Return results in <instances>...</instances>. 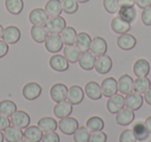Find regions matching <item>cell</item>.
<instances>
[{
  "instance_id": "cell-19",
  "label": "cell",
  "mask_w": 151,
  "mask_h": 142,
  "mask_svg": "<svg viewBox=\"0 0 151 142\" xmlns=\"http://www.w3.org/2000/svg\"><path fill=\"white\" fill-rule=\"evenodd\" d=\"M134 74L137 78L147 77L150 73V63L144 58H140L134 63Z\"/></svg>"
},
{
  "instance_id": "cell-20",
  "label": "cell",
  "mask_w": 151,
  "mask_h": 142,
  "mask_svg": "<svg viewBox=\"0 0 151 142\" xmlns=\"http://www.w3.org/2000/svg\"><path fill=\"white\" fill-rule=\"evenodd\" d=\"M85 94L88 96L90 100L97 101L101 100L103 96V92H101V88L97 82L95 81H89L85 86Z\"/></svg>"
},
{
  "instance_id": "cell-11",
  "label": "cell",
  "mask_w": 151,
  "mask_h": 142,
  "mask_svg": "<svg viewBox=\"0 0 151 142\" xmlns=\"http://www.w3.org/2000/svg\"><path fill=\"white\" fill-rule=\"evenodd\" d=\"M112 67H113L112 58L109 56V55L105 54V55H101V56H99L96 58L94 69L99 74L105 75V74L109 73V72L111 71Z\"/></svg>"
},
{
  "instance_id": "cell-35",
  "label": "cell",
  "mask_w": 151,
  "mask_h": 142,
  "mask_svg": "<svg viewBox=\"0 0 151 142\" xmlns=\"http://www.w3.org/2000/svg\"><path fill=\"white\" fill-rule=\"evenodd\" d=\"M151 87V81L149 78L142 77V78H137L134 80V90L139 93H145L149 88Z\"/></svg>"
},
{
  "instance_id": "cell-7",
  "label": "cell",
  "mask_w": 151,
  "mask_h": 142,
  "mask_svg": "<svg viewBox=\"0 0 151 142\" xmlns=\"http://www.w3.org/2000/svg\"><path fill=\"white\" fill-rule=\"evenodd\" d=\"M11 122L13 125L20 129H26L30 125V116L23 110H17L11 116Z\"/></svg>"
},
{
  "instance_id": "cell-3",
  "label": "cell",
  "mask_w": 151,
  "mask_h": 142,
  "mask_svg": "<svg viewBox=\"0 0 151 142\" xmlns=\"http://www.w3.org/2000/svg\"><path fill=\"white\" fill-rule=\"evenodd\" d=\"M45 47L50 53H58L63 48V41L58 33H51L45 41Z\"/></svg>"
},
{
  "instance_id": "cell-36",
  "label": "cell",
  "mask_w": 151,
  "mask_h": 142,
  "mask_svg": "<svg viewBox=\"0 0 151 142\" xmlns=\"http://www.w3.org/2000/svg\"><path fill=\"white\" fill-rule=\"evenodd\" d=\"M17 105L11 100H3L0 102V113L6 116H12L17 111Z\"/></svg>"
},
{
  "instance_id": "cell-43",
  "label": "cell",
  "mask_w": 151,
  "mask_h": 142,
  "mask_svg": "<svg viewBox=\"0 0 151 142\" xmlns=\"http://www.w3.org/2000/svg\"><path fill=\"white\" fill-rule=\"evenodd\" d=\"M89 142H107V134L104 133L103 131L92 132Z\"/></svg>"
},
{
  "instance_id": "cell-5",
  "label": "cell",
  "mask_w": 151,
  "mask_h": 142,
  "mask_svg": "<svg viewBox=\"0 0 151 142\" xmlns=\"http://www.w3.org/2000/svg\"><path fill=\"white\" fill-rule=\"evenodd\" d=\"M124 102H125L126 108L130 109L132 111H137L143 106V102H144V98L142 94L136 91H132L129 93L125 94L124 98Z\"/></svg>"
},
{
  "instance_id": "cell-25",
  "label": "cell",
  "mask_w": 151,
  "mask_h": 142,
  "mask_svg": "<svg viewBox=\"0 0 151 142\" xmlns=\"http://www.w3.org/2000/svg\"><path fill=\"white\" fill-rule=\"evenodd\" d=\"M95 61L96 58L91 52H82L81 56L79 58V64H80L81 69H83L84 71H91L92 69H94Z\"/></svg>"
},
{
  "instance_id": "cell-16",
  "label": "cell",
  "mask_w": 151,
  "mask_h": 142,
  "mask_svg": "<svg viewBox=\"0 0 151 142\" xmlns=\"http://www.w3.org/2000/svg\"><path fill=\"white\" fill-rule=\"evenodd\" d=\"M49 19V15L42 9H34L29 14V21L32 25H45Z\"/></svg>"
},
{
  "instance_id": "cell-27",
  "label": "cell",
  "mask_w": 151,
  "mask_h": 142,
  "mask_svg": "<svg viewBox=\"0 0 151 142\" xmlns=\"http://www.w3.org/2000/svg\"><path fill=\"white\" fill-rule=\"evenodd\" d=\"M81 51L75 45H65L63 49V55L67 59V61L70 63H76L79 61V58L81 56Z\"/></svg>"
},
{
  "instance_id": "cell-6",
  "label": "cell",
  "mask_w": 151,
  "mask_h": 142,
  "mask_svg": "<svg viewBox=\"0 0 151 142\" xmlns=\"http://www.w3.org/2000/svg\"><path fill=\"white\" fill-rule=\"evenodd\" d=\"M67 93H68V88L63 83H56L51 87L50 96L54 102L59 103L65 101L67 99Z\"/></svg>"
},
{
  "instance_id": "cell-30",
  "label": "cell",
  "mask_w": 151,
  "mask_h": 142,
  "mask_svg": "<svg viewBox=\"0 0 151 142\" xmlns=\"http://www.w3.org/2000/svg\"><path fill=\"white\" fill-rule=\"evenodd\" d=\"M37 125L42 132H51V131H56L58 128V122L55 120L53 117H42L38 120Z\"/></svg>"
},
{
  "instance_id": "cell-32",
  "label": "cell",
  "mask_w": 151,
  "mask_h": 142,
  "mask_svg": "<svg viewBox=\"0 0 151 142\" xmlns=\"http://www.w3.org/2000/svg\"><path fill=\"white\" fill-rule=\"evenodd\" d=\"M132 130L134 131V136H136L137 140H139V141H144V140L148 139L149 135H150L145 123L142 122V121H138V122L134 123V128Z\"/></svg>"
},
{
  "instance_id": "cell-2",
  "label": "cell",
  "mask_w": 151,
  "mask_h": 142,
  "mask_svg": "<svg viewBox=\"0 0 151 142\" xmlns=\"http://www.w3.org/2000/svg\"><path fill=\"white\" fill-rule=\"evenodd\" d=\"M59 130L65 135H73L79 128V121L73 117H64L59 120L58 123Z\"/></svg>"
},
{
  "instance_id": "cell-48",
  "label": "cell",
  "mask_w": 151,
  "mask_h": 142,
  "mask_svg": "<svg viewBox=\"0 0 151 142\" xmlns=\"http://www.w3.org/2000/svg\"><path fill=\"white\" fill-rule=\"evenodd\" d=\"M120 7H134L136 4V0H119Z\"/></svg>"
},
{
  "instance_id": "cell-1",
  "label": "cell",
  "mask_w": 151,
  "mask_h": 142,
  "mask_svg": "<svg viewBox=\"0 0 151 142\" xmlns=\"http://www.w3.org/2000/svg\"><path fill=\"white\" fill-rule=\"evenodd\" d=\"M46 28L50 33H61L63 29L66 27V21L63 17L61 16H57V17H50L48 19L47 23L45 24Z\"/></svg>"
},
{
  "instance_id": "cell-10",
  "label": "cell",
  "mask_w": 151,
  "mask_h": 142,
  "mask_svg": "<svg viewBox=\"0 0 151 142\" xmlns=\"http://www.w3.org/2000/svg\"><path fill=\"white\" fill-rule=\"evenodd\" d=\"M90 52L92 53L94 56H101L105 55L108 51V44L106 42L105 38H103L101 36H95L94 38H92L90 45Z\"/></svg>"
},
{
  "instance_id": "cell-9",
  "label": "cell",
  "mask_w": 151,
  "mask_h": 142,
  "mask_svg": "<svg viewBox=\"0 0 151 142\" xmlns=\"http://www.w3.org/2000/svg\"><path fill=\"white\" fill-rule=\"evenodd\" d=\"M49 64H50L51 69L54 70L55 72H59V73L67 71L69 67V62L67 61V59L64 57V55L60 54L53 55L49 60Z\"/></svg>"
},
{
  "instance_id": "cell-53",
  "label": "cell",
  "mask_w": 151,
  "mask_h": 142,
  "mask_svg": "<svg viewBox=\"0 0 151 142\" xmlns=\"http://www.w3.org/2000/svg\"><path fill=\"white\" fill-rule=\"evenodd\" d=\"M77 1H78V3H86L88 1H90V0H77Z\"/></svg>"
},
{
  "instance_id": "cell-45",
  "label": "cell",
  "mask_w": 151,
  "mask_h": 142,
  "mask_svg": "<svg viewBox=\"0 0 151 142\" xmlns=\"http://www.w3.org/2000/svg\"><path fill=\"white\" fill-rule=\"evenodd\" d=\"M11 119L9 118V116L0 113V131H4L6 128L11 125Z\"/></svg>"
},
{
  "instance_id": "cell-22",
  "label": "cell",
  "mask_w": 151,
  "mask_h": 142,
  "mask_svg": "<svg viewBox=\"0 0 151 142\" xmlns=\"http://www.w3.org/2000/svg\"><path fill=\"white\" fill-rule=\"evenodd\" d=\"M118 91L121 94H127L134 91V79L125 74L118 79Z\"/></svg>"
},
{
  "instance_id": "cell-17",
  "label": "cell",
  "mask_w": 151,
  "mask_h": 142,
  "mask_svg": "<svg viewBox=\"0 0 151 142\" xmlns=\"http://www.w3.org/2000/svg\"><path fill=\"white\" fill-rule=\"evenodd\" d=\"M73 113V104L68 101H62L55 105L54 107V114L58 118H64Z\"/></svg>"
},
{
  "instance_id": "cell-50",
  "label": "cell",
  "mask_w": 151,
  "mask_h": 142,
  "mask_svg": "<svg viewBox=\"0 0 151 142\" xmlns=\"http://www.w3.org/2000/svg\"><path fill=\"white\" fill-rule=\"evenodd\" d=\"M145 125H146L147 130L149 131V133L151 134V116H148L146 118V120H145Z\"/></svg>"
},
{
  "instance_id": "cell-26",
  "label": "cell",
  "mask_w": 151,
  "mask_h": 142,
  "mask_svg": "<svg viewBox=\"0 0 151 142\" xmlns=\"http://www.w3.org/2000/svg\"><path fill=\"white\" fill-rule=\"evenodd\" d=\"M111 28L115 33L117 34H123L127 33L130 29V23L122 19L121 17H115L111 22Z\"/></svg>"
},
{
  "instance_id": "cell-12",
  "label": "cell",
  "mask_w": 151,
  "mask_h": 142,
  "mask_svg": "<svg viewBox=\"0 0 151 142\" xmlns=\"http://www.w3.org/2000/svg\"><path fill=\"white\" fill-rule=\"evenodd\" d=\"M21 38V30L17 27V26H7L4 28L2 34V40L4 41L6 44L14 45L18 43Z\"/></svg>"
},
{
  "instance_id": "cell-34",
  "label": "cell",
  "mask_w": 151,
  "mask_h": 142,
  "mask_svg": "<svg viewBox=\"0 0 151 142\" xmlns=\"http://www.w3.org/2000/svg\"><path fill=\"white\" fill-rule=\"evenodd\" d=\"M5 7L12 15H20L24 9L23 0H5Z\"/></svg>"
},
{
  "instance_id": "cell-55",
  "label": "cell",
  "mask_w": 151,
  "mask_h": 142,
  "mask_svg": "<svg viewBox=\"0 0 151 142\" xmlns=\"http://www.w3.org/2000/svg\"><path fill=\"white\" fill-rule=\"evenodd\" d=\"M141 142H142V141H141Z\"/></svg>"
},
{
  "instance_id": "cell-29",
  "label": "cell",
  "mask_w": 151,
  "mask_h": 142,
  "mask_svg": "<svg viewBox=\"0 0 151 142\" xmlns=\"http://www.w3.org/2000/svg\"><path fill=\"white\" fill-rule=\"evenodd\" d=\"M91 38L86 32H80L77 34L76 38V46L80 49L81 52H87L90 49L91 45Z\"/></svg>"
},
{
  "instance_id": "cell-54",
  "label": "cell",
  "mask_w": 151,
  "mask_h": 142,
  "mask_svg": "<svg viewBox=\"0 0 151 142\" xmlns=\"http://www.w3.org/2000/svg\"><path fill=\"white\" fill-rule=\"evenodd\" d=\"M19 142H29L28 140H26V139H22L21 141H19Z\"/></svg>"
},
{
  "instance_id": "cell-15",
  "label": "cell",
  "mask_w": 151,
  "mask_h": 142,
  "mask_svg": "<svg viewBox=\"0 0 151 142\" xmlns=\"http://www.w3.org/2000/svg\"><path fill=\"white\" fill-rule=\"evenodd\" d=\"M137 45V38L132 34L129 33H123L120 34L119 38H117V46L121 50L129 51L134 49Z\"/></svg>"
},
{
  "instance_id": "cell-8",
  "label": "cell",
  "mask_w": 151,
  "mask_h": 142,
  "mask_svg": "<svg viewBox=\"0 0 151 142\" xmlns=\"http://www.w3.org/2000/svg\"><path fill=\"white\" fill-rule=\"evenodd\" d=\"M124 106H125V102H124V96L122 94L116 93L108 98L107 109L112 114H116L117 112H119L121 109L124 108Z\"/></svg>"
},
{
  "instance_id": "cell-33",
  "label": "cell",
  "mask_w": 151,
  "mask_h": 142,
  "mask_svg": "<svg viewBox=\"0 0 151 142\" xmlns=\"http://www.w3.org/2000/svg\"><path fill=\"white\" fill-rule=\"evenodd\" d=\"M118 15L128 23H132L137 19V11L134 7H120Z\"/></svg>"
},
{
  "instance_id": "cell-28",
  "label": "cell",
  "mask_w": 151,
  "mask_h": 142,
  "mask_svg": "<svg viewBox=\"0 0 151 142\" xmlns=\"http://www.w3.org/2000/svg\"><path fill=\"white\" fill-rule=\"evenodd\" d=\"M45 11L49 17H57L62 13V4L61 0H48L45 5Z\"/></svg>"
},
{
  "instance_id": "cell-39",
  "label": "cell",
  "mask_w": 151,
  "mask_h": 142,
  "mask_svg": "<svg viewBox=\"0 0 151 142\" xmlns=\"http://www.w3.org/2000/svg\"><path fill=\"white\" fill-rule=\"evenodd\" d=\"M62 11L67 15H73L79 9V3L77 0H61Z\"/></svg>"
},
{
  "instance_id": "cell-18",
  "label": "cell",
  "mask_w": 151,
  "mask_h": 142,
  "mask_svg": "<svg viewBox=\"0 0 151 142\" xmlns=\"http://www.w3.org/2000/svg\"><path fill=\"white\" fill-rule=\"evenodd\" d=\"M32 40L38 44H42L49 36V31L44 25H33L30 29Z\"/></svg>"
},
{
  "instance_id": "cell-4",
  "label": "cell",
  "mask_w": 151,
  "mask_h": 142,
  "mask_svg": "<svg viewBox=\"0 0 151 142\" xmlns=\"http://www.w3.org/2000/svg\"><path fill=\"white\" fill-rule=\"evenodd\" d=\"M42 88L40 84L36 83V82H29L23 87L22 93H23V96L26 100L34 101L37 98H40V94H42Z\"/></svg>"
},
{
  "instance_id": "cell-46",
  "label": "cell",
  "mask_w": 151,
  "mask_h": 142,
  "mask_svg": "<svg viewBox=\"0 0 151 142\" xmlns=\"http://www.w3.org/2000/svg\"><path fill=\"white\" fill-rule=\"evenodd\" d=\"M9 44L4 42V41L0 40V58H3L4 56H6V54L9 53Z\"/></svg>"
},
{
  "instance_id": "cell-44",
  "label": "cell",
  "mask_w": 151,
  "mask_h": 142,
  "mask_svg": "<svg viewBox=\"0 0 151 142\" xmlns=\"http://www.w3.org/2000/svg\"><path fill=\"white\" fill-rule=\"evenodd\" d=\"M141 19H142V23L145 26H151V7H148L143 9Z\"/></svg>"
},
{
  "instance_id": "cell-13",
  "label": "cell",
  "mask_w": 151,
  "mask_h": 142,
  "mask_svg": "<svg viewBox=\"0 0 151 142\" xmlns=\"http://www.w3.org/2000/svg\"><path fill=\"white\" fill-rule=\"evenodd\" d=\"M101 92H103V96H106V98H110V96L117 93L118 81L113 77L106 78L101 82Z\"/></svg>"
},
{
  "instance_id": "cell-37",
  "label": "cell",
  "mask_w": 151,
  "mask_h": 142,
  "mask_svg": "<svg viewBox=\"0 0 151 142\" xmlns=\"http://www.w3.org/2000/svg\"><path fill=\"white\" fill-rule=\"evenodd\" d=\"M90 131L87 127H79L78 130L73 133V141L75 142H89L90 139Z\"/></svg>"
},
{
  "instance_id": "cell-47",
  "label": "cell",
  "mask_w": 151,
  "mask_h": 142,
  "mask_svg": "<svg viewBox=\"0 0 151 142\" xmlns=\"http://www.w3.org/2000/svg\"><path fill=\"white\" fill-rule=\"evenodd\" d=\"M136 4L140 9H144L148 7H151V0H136Z\"/></svg>"
},
{
  "instance_id": "cell-23",
  "label": "cell",
  "mask_w": 151,
  "mask_h": 142,
  "mask_svg": "<svg viewBox=\"0 0 151 142\" xmlns=\"http://www.w3.org/2000/svg\"><path fill=\"white\" fill-rule=\"evenodd\" d=\"M134 112L128 108H123L116 113V121L119 125H128L134 119Z\"/></svg>"
},
{
  "instance_id": "cell-14",
  "label": "cell",
  "mask_w": 151,
  "mask_h": 142,
  "mask_svg": "<svg viewBox=\"0 0 151 142\" xmlns=\"http://www.w3.org/2000/svg\"><path fill=\"white\" fill-rule=\"evenodd\" d=\"M84 100V89L79 85H73L68 88L67 101L73 105H79Z\"/></svg>"
},
{
  "instance_id": "cell-42",
  "label": "cell",
  "mask_w": 151,
  "mask_h": 142,
  "mask_svg": "<svg viewBox=\"0 0 151 142\" xmlns=\"http://www.w3.org/2000/svg\"><path fill=\"white\" fill-rule=\"evenodd\" d=\"M42 142H60V137L55 131L51 132H46V133L42 135Z\"/></svg>"
},
{
  "instance_id": "cell-41",
  "label": "cell",
  "mask_w": 151,
  "mask_h": 142,
  "mask_svg": "<svg viewBox=\"0 0 151 142\" xmlns=\"http://www.w3.org/2000/svg\"><path fill=\"white\" fill-rule=\"evenodd\" d=\"M119 142H137V138L132 129H126L121 132L119 136Z\"/></svg>"
},
{
  "instance_id": "cell-38",
  "label": "cell",
  "mask_w": 151,
  "mask_h": 142,
  "mask_svg": "<svg viewBox=\"0 0 151 142\" xmlns=\"http://www.w3.org/2000/svg\"><path fill=\"white\" fill-rule=\"evenodd\" d=\"M86 127L88 128L90 132L103 131L104 127H105V122H104L103 118H101L99 116H91L87 120Z\"/></svg>"
},
{
  "instance_id": "cell-40",
  "label": "cell",
  "mask_w": 151,
  "mask_h": 142,
  "mask_svg": "<svg viewBox=\"0 0 151 142\" xmlns=\"http://www.w3.org/2000/svg\"><path fill=\"white\" fill-rule=\"evenodd\" d=\"M103 4L107 13L109 14H116L120 9L119 0H104Z\"/></svg>"
},
{
  "instance_id": "cell-52",
  "label": "cell",
  "mask_w": 151,
  "mask_h": 142,
  "mask_svg": "<svg viewBox=\"0 0 151 142\" xmlns=\"http://www.w3.org/2000/svg\"><path fill=\"white\" fill-rule=\"evenodd\" d=\"M3 30H4V28H3V26L0 24V38H2V34H3Z\"/></svg>"
},
{
  "instance_id": "cell-51",
  "label": "cell",
  "mask_w": 151,
  "mask_h": 142,
  "mask_svg": "<svg viewBox=\"0 0 151 142\" xmlns=\"http://www.w3.org/2000/svg\"><path fill=\"white\" fill-rule=\"evenodd\" d=\"M4 141V135H3L2 131H0V142Z\"/></svg>"
},
{
  "instance_id": "cell-24",
  "label": "cell",
  "mask_w": 151,
  "mask_h": 142,
  "mask_svg": "<svg viewBox=\"0 0 151 142\" xmlns=\"http://www.w3.org/2000/svg\"><path fill=\"white\" fill-rule=\"evenodd\" d=\"M24 138L29 142H40L42 138V131L40 129L38 125H30L25 129L23 132Z\"/></svg>"
},
{
  "instance_id": "cell-21",
  "label": "cell",
  "mask_w": 151,
  "mask_h": 142,
  "mask_svg": "<svg viewBox=\"0 0 151 142\" xmlns=\"http://www.w3.org/2000/svg\"><path fill=\"white\" fill-rule=\"evenodd\" d=\"M3 135L7 142H19L24 138L22 129L15 125H9V128H6L3 132Z\"/></svg>"
},
{
  "instance_id": "cell-49",
  "label": "cell",
  "mask_w": 151,
  "mask_h": 142,
  "mask_svg": "<svg viewBox=\"0 0 151 142\" xmlns=\"http://www.w3.org/2000/svg\"><path fill=\"white\" fill-rule=\"evenodd\" d=\"M144 100L146 101L147 104L151 106V87L144 93Z\"/></svg>"
},
{
  "instance_id": "cell-31",
  "label": "cell",
  "mask_w": 151,
  "mask_h": 142,
  "mask_svg": "<svg viewBox=\"0 0 151 142\" xmlns=\"http://www.w3.org/2000/svg\"><path fill=\"white\" fill-rule=\"evenodd\" d=\"M77 30L71 26H66L61 31L60 36L63 41V44L65 45H75L76 38H77Z\"/></svg>"
}]
</instances>
